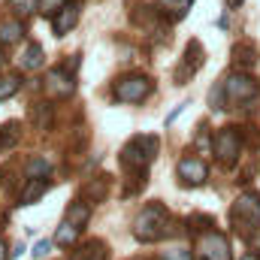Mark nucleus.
I'll list each match as a JSON object with an SVG mask.
<instances>
[{
    "label": "nucleus",
    "mask_w": 260,
    "mask_h": 260,
    "mask_svg": "<svg viewBox=\"0 0 260 260\" xmlns=\"http://www.w3.org/2000/svg\"><path fill=\"white\" fill-rule=\"evenodd\" d=\"M0 67H3V52H0Z\"/></svg>",
    "instance_id": "473e14b6"
},
{
    "label": "nucleus",
    "mask_w": 260,
    "mask_h": 260,
    "mask_svg": "<svg viewBox=\"0 0 260 260\" xmlns=\"http://www.w3.org/2000/svg\"><path fill=\"white\" fill-rule=\"evenodd\" d=\"M200 67H203V46H200V43H191V46H188V52H185V64H182V70L176 73V79L182 82V79L194 76Z\"/></svg>",
    "instance_id": "f8f14e48"
},
{
    "label": "nucleus",
    "mask_w": 260,
    "mask_h": 260,
    "mask_svg": "<svg viewBox=\"0 0 260 260\" xmlns=\"http://www.w3.org/2000/svg\"><path fill=\"white\" fill-rule=\"evenodd\" d=\"M160 6H164V12H170L173 18H185L188 9L194 6V0H160Z\"/></svg>",
    "instance_id": "6ab92c4d"
},
{
    "label": "nucleus",
    "mask_w": 260,
    "mask_h": 260,
    "mask_svg": "<svg viewBox=\"0 0 260 260\" xmlns=\"http://www.w3.org/2000/svg\"><path fill=\"white\" fill-rule=\"evenodd\" d=\"M18 136H21V130H18L15 121L3 124V127H0V148H12V145L18 142Z\"/></svg>",
    "instance_id": "412c9836"
},
{
    "label": "nucleus",
    "mask_w": 260,
    "mask_h": 260,
    "mask_svg": "<svg viewBox=\"0 0 260 260\" xmlns=\"http://www.w3.org/2000/svg\"><path fill=\"white\" fill-rule=\"evenodd\" d=\"M242 3H245V0H227V6H233V9H236V6H242Z\"/></svg>",
    "instance_id": "2f4dec72"
},
{
    "label": "nucleus",
    "mask_w": 260,
    "mask_h": 260,
    "mask_svg": "<svg viewBox=\"0 0 260 260\" xmlns=\"http://www.w3.org/2000/svg\"><path fill=\"white\" fill-rule=\"evenodd\" d=\"M221 85H224L227 100H230V103H239V106H242V103H251L260 94L257 79H254V76H245V73H230Z\"/></svg>",
    "instance_id": "7ed1b4c3"
},
{
    "label": "nucleus",
    "mask_w": 260,
    "mask_h": 260,
    "mask_svg": "<svg viewBox=\"0 0 260 260\" xmlns=\"http://www.w3.org/2000/svg\"><path fill=\"white\" fill-rule=\"evenodd\" d=\"M212 151H215V157H218L221 164H233V160L239 157V151H242V133L236 127L218 130L215 139H212Z\"/></svg>",
    "instance_id": "423d86ee"
},
{
    "label": "nucleus",
    "mask_w": 260,
    "mask_h": 260,
    "mask_svg": "<svg viewBox=\"0 0 260 260\" xmlns=\"http://www.w3.org/2000/svg\"><path fill=\"white\" fill-rule=\"evenodd\" d=\"M46 191H49V179L46 176H30L27 185L21 188V197L18 200H21V206H30V203H37L40 197L46 194Z\"/></svg>",
    "instance_id": "9b49d317"
},
{
    "label": "nucleus",
    "mask_w": 260,
    "mask_h": 260,
    "mask_svg": "<svg viewBox=\"0 0 260 260\" xmlns=\"http://www.w3.org/2000/svg\"><path fill=\"white\" fill-rule=\"evenodd\" d=\"M197 254L203 260H230V242L218 230H203L197 239Z\"/></svg>",
    "instance_id": "0eeeda50"
},
{
    "label": "nucleus",
    "mask_w": 260,
    "mask_h": 260,
    "mask_svg": "<svg viewBox=\"0 0 260 260\" xmlns=\"http://www.w3.org/2000/svg\"><path fill=\"white\" fill-rule=\"evenodd\" d=\"M233 64L239 67V70L254 67L257 64V49H254L251 43H239V46H233Z\"/></svg>",
    "instance_id": "ddd939ff"
},
{
    "label": "nucleus",
    "mask_w": 260,
    "mask_h": 260,
    "mask_svg": "<svg viewBox=\"0 0 260 260\" xmlns=\"http://www.w3.org/2000/svg\"><path fill=\"white\" fill-rule=\"evenodd\" d=\"M70 260H106V245L103 242H85L82 248L73 251Z\"/></svg>",
    "instance_id": "2eb2a0df"
},
{
    "label": "nucleus",
    "mask_w": 260,
    "mask_h": 260,
    "mask_svg": "<svg viewBox=\"0 0 260 260\" xmlns=\"http://www.w3.org/2000/svg\"><path fill=\"white\" fill-rule=\"evenodd\" d=\"M30 121H34L37 130H46L52 124V106H49V103H37V106L30 109Z\"/></svg>",
    "instance_id": "a211bd4d"
},
{
    "label": "nucleus",
    "mask_w": 260,
    "mask_h": 260,
    "mask_svg": "<svg viewBox=\"0 0 260 260\" xmlns=\"http://www.w3.org/2000/svg\"><path fill=\"white\" fill-rule=\"evenodd\" d=\"M18 88H21V79H18V76H3V79H0V100L12 97Z\"/></svg>",
    "instance_id": "5701e85b"
},
{
    "label": "nucleus",
    "mask_w": 260,
    "mask_h": 260,
    "mask_svg": "<svg viewBox=\"0 0 260 260\" xmlns=\"http://www.w3.org/2000/svg\"><path fill=\"white\" fill-rule=\"evenodd\" d=\"M9 6H12V12H18V15H30V12L40 6V0H9Z\"/></svg>",
    "instance_id": "b1692460"
},
{
    "label": "nucleus",
    "mask_w": 260,
    "mask_h": 260,
    "mask_svg": "<svg viewBox=\"0 0 260 260\" xmlns=\"http://www.w3.org/2000/svg\"><path fill=\"white\" fill-rule=\"evenodd\" d=\"M115 97L121 103H142L148 94H151V79L142 76V73H130V76H121L115 82Z\"/></svg>",
    "instance_id": "20e7f679"
},
{
    "label": "nucleus",
    "mask_w": 260,
    "mask_h": 260,
    "mask_svg": "<svg viewBox=\"0 0 260 260\" xmlns=\"http://www.w3.org/2000/svg\"><path fill=\"white\" fill-rule=\"evenodd\" d=\"M239 260H260V254H251V251H248V254H242Z\"/></svg>",
    "instance_id": "7c9ffc66"
},
{
    "label": "nucleus",
    "mask_w": 260,
    "mask_h": 260,
    "mask_svg": "<svg viewBox=\"0 0 260 260\" xmlns=\"http://www.w3.org/2000/svg\"><path fill=\"white\" fill-rule=\"evenodd\" d=\"M73 88H76V82H73V76H67L64 70H52L46 76V94L55 97V100H67L73 94Z\"/></svg>",
    "instance_id": "1a4fd4ad"
},
{
    "label": "nucleus",
    "mask_w": 260,
    "mask_h": 260,
    "mask_svg": "<svg viewBox=\"0 0 260 260\" xmlns=\"http://www.w3.org/2000/svg\"><path fill=\"white\" fill-rule=\"evenodd\" d=\"M154 154H157V139H154V136H136V139H130L127 145H124L121 160H124V167L142 170Z\"/></svg>",
    "instance_id": "39448f33"
},
{
    "label": "nucleus",
    "mask_w": 260,
    "mask_h": 260,
    "mask_svg": "<svg viewBox=\"0 0 260 260\" xmlns=\"http://www.w3.org/2000/svg\"><path fill=\"white\" fill-rule=\"evenodd\" d=\"M67 0H40V12H46V15H55L61 6H64Z\"/></svg>",
    "instance_id": "bb28decb"
},
{
    "label": "nucleus",
    "mask_w": 260,
    "mask_h": 260,
    "mask_svg": "<svg viewBox=\"0 0 260 260\" xmlns=\"http://www.w3.org/2000/svg\"><path fill=\"white\" fill-rule=\"evenodd\" d=\"M76 21H79V3H70V0H67L64 6L55 12L52 27H55V34H58V37H64V34H70V30L76 27Z\"/></svg>",
    "instance_id": "9d476101"
},
{
    "label": "nucleus",
    "mask_w": 260,
    "mask_h": 260,
    "mask_svg": "<svg viewBox=\"0 0 260 260\" xmlns=\"http://www.w3.org/2000/svg\"><path fill=\"white\" fill-rule=\"evenodd\" d=\"M185 106H188V103H182V106H176V109H173V112L167 115V124H173V121H176V118L182 115V109H185Z\"/></svg>",
    "instance_id": "c85d7f7f"
},
{
    "label": "nucleus",
    "mask_w": 260,
    "mask_h": 260,
    "mask_svg": "<svg viewBox=\"0 0 260 260\" xmlns=\"http://www.w3.org/2000/svg\"><path fill=\"white\" fill-rule=\"evenodd\" d=\"M91 218V209H88V203H73L70 206V212H67V221H73V224H79V227H85V221Z\"/></svg>",
    "instance_id": "aec40b11"
},
{
    "label": "nucleus",
    "mask_w": 260,
    "mask_h": 260,
    "mask_svg": "<svg viewBox=\"0 0 260 260\" xmlns=\"http://www.w3.org/2000/svg\"><path fill=\"white\" fill-rule=\"evenodd\" d=\"M0 260H6V242L0 239Z\"/></svg>",
    "instance_id": "c756f323"
},
{
    "label": "nucleus",
    "mask_w": 260,
    "mask_h": 260,
    "mask_svg": "<svg viewBox=\"0 0 260 260\" xmlns=\"http://www.w3.org/2000/svg\"><path fill=\"white\" fill-rule=\"evenodd\" d=\"M18 61H21L24 70H40V67H43V49H40L37 43H30V46L21 52V58H18Z\"/></svg>",
    "instance_id": "f3484780"
},
{
    "label": "nucleus",
    "mask_w": 260,
    "mask_h": 260,
    "mask_svg": "<svg viewBox=\"0 0 260 260\" xmlns=\"http://www.w3.org/2000/svg\"><path fill=\"white\" fill-rule=\"evenodd\" d=\"M24 170H27V176H49V170H52V164H49L46 157H30Z\"/></svg>",
    "instance_id": "4be33fe9"
},
{
    "label": "nucleus",
    "mask_w": 260,
    "mask_h": 260,
    "mask_svg": "<svg viewBox=\"0 0 260 260\" xmlns=\"http://www.w3.org/2000/svg\"><path fill=\"white\" fill-rule=\"evenodd\" d=\"M79 230H82L79 224H73V221H64V224L58 227V233H55V242H58L61 248H70V245L79 239Z\"/></svg>",
    "instance_id": "dca6fc26"
},
{
    "label": "nucleus",
    "mask_w": 260,
    "mask_h": 260,
    "mask_svg": "<svg viewBox=\"0 0 260 260\" xmlns=\"http://www.w3.org/2000/svg\"><path fill=\"white\" fill-rule=\"evenodd\" d=\"M85 197H94V200H103V197H106V182H97V185L91 182V185L85 188Z\"/></svg>",
    "instance_id": "a878e982"
},
{
    "label": "nucleus",
    "mask_w": 260,
    "mask_h": 260,
    "mask_svg": "<svg viewBox=\"0 0 260 260\" xmlns=\"http://www.w3.org/2000/svg\"><path fill=\"white\" fill-rule=\"evenodd\" d=\"M230 218H233V227L242 236H254V230L260 224V194H242L233 203Z\"/></svg>",
    "instance_id": "f03ea898"
},
{
    "label": "nucleus",
    "mask_w": 260,
    "mask_h": 260,
    "mask_svg": "<svg viewBox=\"0 0 260 260\" xmlns=\"http://www.w3.org/2000/svg\"><path fill=\"white\" fill-rule=\"evenodd\" d=\"M170 230V215L164 206H145L139 212V218L133 221V236L139 242H154L160 236H167Z\"/></svg>",
    "instance_id": "f257e3e1"
},
{
    "label": "nucleus",
    "mask_w": 260,
    "mask_h": 260,
    "mask_svg": "<svg viewBox=\"0 0 260 260\" xmlns=\"http://www.w3.org/2000/svg\"><path fill=\"white\" fill-rule=\"evenodd\" d=\"M160 260H194V251L191 248H170L160 254Z\"/></svg>",
    "instance_id": "393cba45"
},
{
    "label": "nucleus",
    "mask_w": 260,
    "mask_h": 260,
    "mask_svg": "<svg viewBox=\"0 0 260 260\" xmlns=\"http://www.w3.org/2000/svg\"><path fill=\"white\" fill-rule=\"evenodd\" d=\"M179 179L185 182V185H206V179H209V167H206V160H200V157H182L179 160Z\"/></svg>",
    "instance_id": "6e6552de"
},
{
    "label": "nucleus",
    "mask_w": 260,
    "mask_h": 260,
    "mask_svg": "<svg viewBox=\"0 0 260 260\" xmlns=\"http://www.w3.org/2000/svg\"><path fill=\"white\" fill-rule=\"evenodd\" d=\"M49 251H52V242H49V239H43V242H37V245H34V251H30V254H34L37 260H43V257H49Z\"/></svg>",
    "instance_id": "cd10ccee"
},
{
    "label": "nucleus",
    "mask_w": 260,
    "mask_h": 260,
    "mask_svg": "<svg viewBox=\"0 0 260 260\" xmlns=\"http://www.w3.org/2000/svg\"><path fill=\"white\" fill-rule=\"evenodd\" d=\"M21 34H24V24H21L18 18H6V21H0V43H3V46L18 43Z\"/></svg>",
    "instance_id": "4468645a"
}]
</instances>
